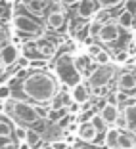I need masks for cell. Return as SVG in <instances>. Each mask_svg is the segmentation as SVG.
<instances>
[{
  "instance_id": "obj_34",
  "label": "cell",
  "mask_w": 136,
  "mask_h": 149,
  "mask_svg": "<svg viewBox=\"0 0 136 149\" xmlns=\"http://www.w3.org/2000/svg\"><path fill=\"white\" fill-rule=\"evenodd\" d=\"M54 149H69V145L65 143V141H54Z\"/></svg>"
},
{
  "instance_id": "obj_26",
  "label": "cell",
  "mask_w": 136,
  "mask_h": 149,
  "mask_svg": "<svg viewBox=\"0 0 136 149\" xmlns=\"http://www.w3.org/2000/svg\"><path fill=\"white\" fill-rule=\"evenodd\" d=\"M125 12L132 13L136 17V0H125Z\"/></svg>"
},
{
  "instance_id": "obj_15",
  "label": "cell",
  "mask_w": 136,
  "mask_h": 149,
  "mask_svg": "<svg viewBox=\"0 0 136 149\" xmlns=\"http://www.w3.org/2000/svg\"><path fill=\"white\" fill-rule=\"evenodd\" d=\"M46 23H48V27H52V29H62L63 25H65V15H63L62 10H52V12L48 13V17H46Z\"/></svg>"
},
{
  "instance_id": "obj_23",
  "label": "cell",
  "mask_w": 136,
  "mask_h": 149,
  "mask_svg": "<svg viewBox=\"0 0 136 149\" xmlns=\"http://www.w3.org/2000/svg\"><path fill=\"white\" fill-rule=\"evenodd\" d=\"M102 25H104V23H100V21L94 19V21L88 25V33H90L92 36H98V35H100V31H102Z\"/></svg>"
},
{
  "instance_id": "obj_32",
  "label": "cell",
  "mask_w": 136,
  "mask_h": 149,
  "mask_svg": "<svg viewBox=\"0 0 136 149\" xmlns=\"http://www.w3.org/2000/svg\"><path fill=\"white\" fill-rule=\"evenodd\" d=\"M71 120H73V117H71V115H67V117H63L62 120H60V123H57V126H60V128H65L67 124L71 123Z\"/></svg>"
},
{
  "instance_id": "obj_9",
  "label": "cell",
  "mask_w": 136,
  "mask_h": 149,
  "mask_svg": "<svg viewBox=\"0 0 136 149\" xmlns=\"http://www.w3.org/2000/svg\"><path fill=\"white\" fill-rule=\"evenodd\" d=\"M117 38H119V25L117 23H104L100 35H98V40H102V42H113Z\"/></svg>"
},
{
  "instance_id": "obj_31",
  "label": "cell",
  "mask_w": 136,
  "mask_h": 149,
  "mask_svg": "<svg viewBox=\"0 0 136 149\" xmlns=\"http://www.w3.org/2000/svg\"><path fill=\"white\" fill-rule=\"evenodd\" d=\"M44 65H46L44 59H42V61H40V59H31V65H29V67H33V69H40V67H44Z\"/></svg>"
},
{
  "instance_id": "obj_35",
  "label": "cell",
  "mask_w": 136,
  "mask_h": 149,
  "mask_svg": "<svg viewBox=\"0 0 136 149\" xmlns=\"http://www.w3.org/2000/svg\"><path fill=\"white\" fill-rule=\"evenodd\" d=\"M125 61H127V52L117 54V63H125Z\"/></svg>"
},
{
  "instance_id": "obj_19",
  "label": "cell",
  "mask_w": 136,
  "mask_h": 149,
  "mask_svg": "<svg viewBox=\"0 0 136 149\" xmlns=\"http://www.w3.org/2000/svg\"><path fill=\"white\" fill-rule=\"evenodd\" d=\"M90 123H92V126H94V128L98 130V134H100V132H104V134L107 132V124H105V120H104V118L100 117V113H96V115H94Z\"/></svg>"
},
{
  "instance_id": "obj_29",
  "label": "cell",
  "mask_w": 136,
  "mask_h": 149,
  "mask_svg": "<svg viewBox=\"0 0 136 149\" xmlns=\"http://www.w3.org/2000/svg\"><path fill=\"white\" fill-rule=\"evenodd\" d=\"M10 132H12L10 124H6V123H2V120H0V136H10Z\"/></svg>"
},
{
  "instance_id": "obj_25",
  "label": "cell",
  "mask_w": 136,
  "mask_h": 149,
  "mask_svg": "<svg viewBox=\"0 0 136 149\" xmlns=\"http://www.w3.org/2000/svg\"><path fill=\"white\" fill-rule=\"evenodd\" d=\"M13 132H15V138H18L19 141H27V128L15 126V128H13Z\"/></svg>"
},
{
  "instance_id": "obj_2",
  "label": "cell",
  "mask_w": 136,
  "mask_h": 149,
  "mask_svg": "<svg viewBox=\"0 0 136 149\" xmlns=\"http://www.w3.org/2000/svg\"><path fill=\"white\" fill-rule=\"evenodd\" d=\"M54 73H56V77L60 79V82L69 86V88H73V86L83 82V74L79 73V69H77L73 57H71L69 54H63V56H60L56 59V63H54Z\"/></svg>"
},
{
  "instance_id": "obj_4",
  "label": "cell",
  "mask_w": 136,
  "mask_h": 149,
  "mask_svg": "<svg viewBox=\"0 0 136 149\" xmlns=\"http://www.w3.org/2000/svg\"><path fill=\"white\" fill-rule=\"evenodd\" d=\"M113 74H115L113 65H102L88 77V84H90L92 90H96V88H105L109 84V80L113 79Z\"/></svg>"
},
{
  "instance_id": "obj_14",
  "label": "cell",
  "mask_w": 136,
  "mask_h": 149,
  "mask_svg": "<svg viewBox=\"0 0 136 149\" xmlns=\"http://www.w3.org/2000/svg\"><path fill=\"white\" fill-rule=\"evenodd\" d=\"M23 6L35 15H42L50 6V0H23Z\"/></svg>"
},
{
  "instance_id": "obj_6",
  "label": "cell",
  "mask_w": 136,
  "mask_h": 149,
  "mask_svg": "<svg viewBox=\"0 0 136 149\" xmlns=\"http://www.w3.org/2000/svg\"><path fill=\"white\" fill-rule=\"evenodd\" d=\"M98 0H79V4H77V15L81 19H90L94 13H98Z\"/></svg>"
},
{
  "instance_id": "obj_41",
  "label": "cell",
  "mask_w": 136,
  "mask_h": 149,
  "mask_svg": "<svg viewBox=\"0 0 136 149\" xmlns=\"http://www.w3.org/2000/svg\"><path fill=\"white\" fill-rule=\"evenodd\" d=\"M0 4H2V0H0Z\"/></svg>"
},
{
  "instance_id": "obj_21",
  "label": "cell",
  "mask_w": 136,
  "mask_h": 149,
  "mask_svg": "<svg viewBox=\"0 0 136 149\" xmlns=\"http://www.w3.org/2000/svg\"><path fill=\"white\" fill-rule=\"evenodd\" d=\"M27 143L31 147H36L40 143V134L36 130H27Z\"/></svg>"
},
{
  "instance_id": "obj_13",
  "label": "cell",
  "mask_w": 136,
  "mask_h": 149,
  "mask_svg": "<svg viewBox=\"0 0 136 149\" xmlns=\"http://www.w3.org/2000/svg\"><path fill=\"white\" fill-rule=\"evenodd\" d=\"M100 117L105 120V124H117V118L121 117V111L117 105H111V103H105L100 109Z\"/></svg>"
},
{
  "instance_id": "obj_38",
  "label": "cell",
  "mask_w": 136,
  "mask_h": 149,
  "mask_svg": "<svg viewBox=\"0 0 136 149\" xmlns=\"http://www.w3.org/2000/svg\"><path fill=\"white\" fill-rule=\"evenodd\" d=\"M42 149H54V145L52 143H46V145H42Z\"/></svg>"
},
{
  "instance_id": "obj_33",
  "label": "cell",
  "mask_w": 136,
  "mask_h": 149,
  "mask_svg": "<svg viewBox=\"0 0 136 149\" xmlns=\"http://www.w3.org/2000/svg\"><path fill=\"white\" fill-rule=\"evenodd\" d=\"M107 103H111V105H117V103H119V101H117V92H113V94L107 96Z\"/></svg>"
},
{
  "instance_id": "obj_28",
  "label": "cell",
  "mask_w": 136,
  "mask_h": 149,
  "mask_svg": "<svg viewBox=\"0 0 136 149\" xmlns=\"http://www.w3.org/2000/svg\"><path fill=\"white\" fill-rule=\"evenodd\" d=\"M119 2H123V0H98L100 8H113V6H117Z\"/></svg>"
},
{
  "instance_id": "obj_27",
  "label": "cell",
  "mask_w": 136,
  "mask_h": 149,
  "mask_svg": "<svg viewBox=\"0 0 136 149\" xmlns=\"http://www.w3.org/2000/svg\"><path fill=\"white\" fill-rule=\"evenodd\" d=\"M10 94H12V90H10V86H8V84H0V100L8 101Z\"/></svg>"
},
{
  "instance_id": "obj_37",
  "label": "cell",
  "mask_w": 136,
  "mask_h": 149,
  "mask_svg": "<svg viewBox=\"0 0 136 149\" xmlns=\"http://www.w3.org/2000/svg\"><path fill=\"white\" fill-rule=\"evenodd\" d=\"M60 2H62V4H75V2H77V4H79V0H60Z\"/></svg>"
},
{
  "instance_id": "obj_22",
  "label": "cell",
  "mask_w": 136,
  "mask_h": 149,
  "mask_svg": "<svg viewBox=\"0 0 136 149\" xmlns=\"http://www.w3.org/2000/svg\"><path fill=\"white\" fill-rule=\"evenodd\" d=\"M0 149H18L10 136H0Z\"/></svg>"
},
{
  "instance_id": "obj_36",
  "label": "cell",
  "mask_w": 136,
  "mask_h": 149,
  "mask_svg": "<svg viewBox=\"0 0 136 149\" xmlns=\"http://www.w3.org/2000/svg\"><path fill=\"white\" fill-rule=\"evenodd\" d=\"M18 149H33V147H31V145H29V143H27V141H21Z\"/></svg>"
},
{
  "instance_id": "obj_40",
  "label": "cell",
  "mask_w": 136,
  "mask_h": 149,
  "mask_svg": "<svg viewBox=\"0 0 136 149\" xmlns=\"http://www.w3.org/2000/svg\"><path fill=\"white\" fill-rule=\"evenodd\" d=\"M2 2H8V0H2Z\"/></svg>"
},
{
  "instance_id": "obj_20",
  "label": "cell",
  "mask_w": 136,
  "mask_h": 149,
  "mask_svg": "<svg viewBox=\"0 0 136 149\" xmlns=\"http://www.w3.org/2000/svg\"><path fill=\"white\" fill-rule=\"evenodd\" d=\"M109 61H111V56H109V52H107V50H102L100 54H98L96 57H94V63H96V65H109Z\"/></svg>"
},
{
  "instance_id": "obj_24",
  "label": "cell",
  "mask_w": 136,
  "mask_h": 149,
  "mask_svg": "<svg viewBox=\"0 0 136 149\" xmlns=\"http://www.w3.org/2000/svg\"><path fill=\"white\" fill-rule=\"evenodd\" d=\"M102 50H104V48H102L100 44H94V42L90 44V46H86V54H88V56H90V57H96L98 54L102 52Z\"/></svg>"
},
{
  "instance_id": "obj_8",
  "label": "cell",
  "mask_w": 136,
  "mask_h": 149,
  "mask_svg": "<svg viewBox=\"0 0 136 149\" xmlns=\"http://www.w3.org/2000/svg\"><path fill=\"white\" fill-rule=\"evenodd\" d=\"M69 94H71V97H73V101H75V103H79V105H84V103L90 100V88H88L84 82L73 86Z\"/></svg>"
},
{
  "instance_id": "obj_18",
  "label": "cell",
  "mask_w": 136,
  "mask_h": 149,
  "mask_svg": "<svg viewBox=\"0 0 136 149\" xmlns=\"http://www.w3.org/2000/svg\"><path fill=\"white\" fill-rule=\"evenodd\" d=\"M117 25L123 27V29H132L134 27V15L128 12H121L117 17Z\"/></svg>"
},
{
  "instance_id": "obj_39",
  "label": "cell",
  "mask_w": 136,
  "mask_h": 149,
  "mask_svg": "<svg viewBox=\"0 0 136 149\" xmlns=\"http://www.w3.org/2000/svg\"><path fill=\"white\" fill-rule=\"evenodd\" d=\"M4 69V61H2V57H0V71Z\"/></svg>"
},
{
  "instance_id": "obj_30",
  "label": "cell",
  "mask_w": 136,
  "mask_h": 149,
  "mask_svg": "<svg viewBox=\"0 0 136 149\" xmlns=\"http://www.w3.org/2000/svg\"><path fill=\"white\" fill-rule=\"evenodd\" d=\"M18 65L21 67V69H27V67L31 65V59H29V57H19V59H18Z\"/></svg>"
},
{
  "instance_id": "obj_12",
  "label": "cell",
  "mask_w": 136,
  "mask_h": 149,
  "mask_svg": "<svg viewBox=\"0 0 136 149\" xmlns=\"http://www.w3.org/2000/svg\"><path fill=\"white\" fill-rule=\"evenodd\" d=\"M123 117L127 118V132H130L132 136H136V101L128 103L123 109Z\"/></svg>"
},
{
  "instance_id": "obj_17",
  "label": "cell",
  "mask_w": 136,
  "mask_h": 149,
  "mask_svg": "<svg viewBox=\"0 0 136 149\" xmlns=\"http://www.w3.org/2000/svg\"><path fill=\"white\" fill-rule=\"evenodd\" d=\"M119 149H134L136 147V136H132L130 132L121 130V136H119Z\"/></svg>"
},
{
  "instance_id": "obj_7",
  "label": "cell",
  "mask_w": 136,
  "mask_h": 149,
  "mask_svg": "<svg viewBox=\"0 0 136 149\" xmlns=\"http://www.w3.org/2000/svg\"><path fill=\"white\" fill-rule=\"evenodd\" d=\"M117 86L121 92H132V90H136V73L123 71L117 79Z\"/></svg>"
},
{
  "instance_id": "obj_1",
  "label": "cell",
  "mask_w": 136,
  "mask_h": 149,
  "mask_svg": "<svg viewBox=\"0 0 136 149\" xmlns=\"http://www.w3.org/2000/svg\"><path fill=\"white\" fill-rule=\"evenodd\" d=\"M23 94L39 103H48L57 96V82L44 71H35L23 80Z\"/></svg>"
},
{
  "instance_id": "obj_10",
  "label": "cell",
  "mask_w": 136,
  "mask_h": 149,
  "mask_svg": "<svg viewBox=\"0 0 136 149\" xmlns=\"http://www.w3.org/2000/svg\"><path fill=\"white\" fill-rule=\"evenodd\" d=\"M0 57H2L4 65H13V63H18V59H19L18 46H13V44H4V46L0 48Z\"/></svg>"
},
{
  "instance_id": "obj_11",
  "label": "cell",
  "mask_w": 136,
  "mask_h": 149,
  "mask_svg": "<svg viewBox=\"0 0 136 149\" xmlns=\"http://www.w3.org/2000/svg\"><path fill=\"white\" fill-rule=\"evenodd\" d=\"M77 136H79L83 141H86V143H92V141H96V138H98V130L92 126V123H83V124H79V128H77Z\"/></svg>"
},
{
  "instance_id": "obj_5",
  "label": "cell",
  "mask_w": 136,
  "mask_h": 149,
  "mask_svg": "<svg viewBox=\"0 0 136 149\" xmlns=\"http://www.w3.org/2000/svg\"><path fill=\"white\" fill-rule=\"evenodd\" d=\"M13 27H15L19 33H23V35H40V33H42V27H40L35 19L27 17V15H21V13L13 17Z\"/></svg>"
},
{
  "instance_id": "obj_3",
  "label": "cell",
  "mask_w": 136,
  "mask_h": 149,
  "mask_svg": "<svg viewBox=\"0 0 136 149\" xmlns=\"http://www.w3.org/2000/svg\"><path fill=\"white\" fill-rule=\"evenodd\" d=\"M12 115L18 118L21 124H35L40 120L39 109L33 107L27 101H19V100H12Z\"/></svg>"
},
{
  "instance_id": "obj_16",
  "label": "cell",
  "mask_w": 136,
  "mask_h": 149,
  "mask_svg": "<svg viewBox=\"0 0 136 149\" xmlns=\"http://www.w3.org/2000/svg\"><path fill=\"white\" fill-rule=\"evenodd\" d=\"M119 136H121V130H119V128H107V132L104 134L105 147H107V149H117Z\"/></svg>"
}]
</instances>
